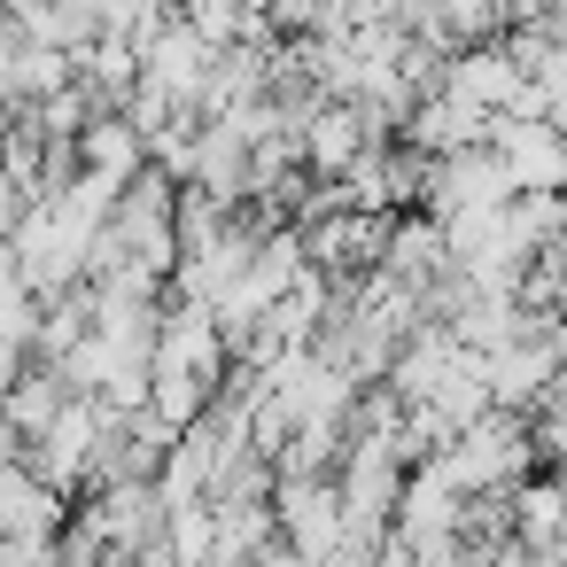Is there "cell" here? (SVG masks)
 Wrapping results in <instances>:
<instances>
[{"instance_id":"2","label":"cell","mask_w":567,"mask_h":567,"mask_svg":"<svg viewBox=\"0 0 567 567\" xmlns=\"http://www.w3.org/2000/svg\"><path fill=\"white\" fill-rule=\"evenodd\" d=\"M63 404H71V373L48 358V365H24V373H17V389H9V404H0V420H9V427L32 443V435H48V427H55V412H63Z\"/></svg>"},{"instance_id":"1","label":"cell","mask_w":567,"mask_h":567,"mask_svg":"<svg viewBox=\"0 0 567 567\" xmlns=\"http://www.w3.org/2000/svg\"><path fill=\"white\" fill-rule=\"evenodd\" d=\"M443 94L474 102L482 117H505V110H513V94H520V63H513V55H497V48H466V55L443 71Z\"/></svg>"},{"instance_id":"5","label":"cell","mask_w":567,"mask_h":567,"mask_svg":"<svg viewBox=\"0 0 567 567\" xmlns=\"http://www.w3.org/2000/svg\"><path fill=\"white\" fill-rule=\"evenodd\" d=\"M520 528H528V544H551V536H567V489H559V482H536V489H520Z\"/></svg>"},{"instance_id":"6","label":"cell","mask_w":567,"mask_h":567,"mask_svg":"<svg viewBox=\"0 0 567 567\" xmlns=\"http://www.w3.org/2000/svg\"><path fill=\"white\" fill-rule=\"evenodd\" d=\"M24 203H32V195L17 187V172H9V164H0V241H9V234H17V218H24Z\"/></svg>"},{"instance_id":"3","label":"cell","mask_w":567,"mask_h":567,"mask_svg":"<svg viewBox=\"0 0 567 567\" xmlns=\"http://www.w3.org/2000/svg\"><path fill=\"white\" fill-rule=\"evenodd\" d=\"M79 164H86V172H102L110 187H133V179H141V164H148V141H141V125H133V117H102V125H86V133H79Z\"/></svg>"},{"instance_id":"4","label":"cell","mask_w":567,"mask_h":567,"mask_svg":"<svg viewBox=\"0 0 567 567\" xmlns=\"http://www.w3.org/2000/svg\"><path fill=\"white\" fill-rule=\"evenodd\" d=\"M497 17H505V0H435V40H443V48H451V40L474 48Z\"/></svg>"}]
</instances>
